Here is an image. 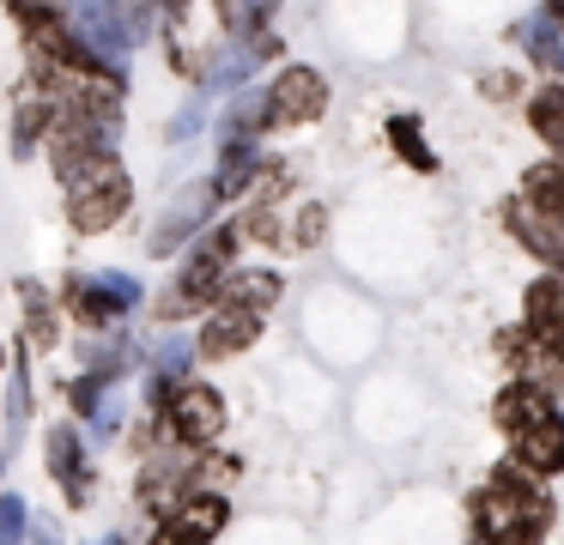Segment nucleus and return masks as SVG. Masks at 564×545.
Wrapping results in <instances>:
<instances>
[{
    "mask_svg": "<svg viewBox=\"0 0 564 545\" xmlns=\"http://www.w3.org/2000/svg\"><path fill=\"white\" fill-rule=\"evenodd\" d=\"M256 176H261V152H256V140H231V152H225V170L213 176V200H219V194H243Z\"/></svg>",
    "mask_w": 564,
    "mask_h": 545,
    "instance_id": "nucleus-17",
    "label": "nucleus"
},
{
    "mask_svg": "<svg viewBox=\"0 0 564 545\" xmlns=\"http://www.w3.org/2000/svg\"><path fill=\"white\" fill-rule=\"evenodd\" d=\"M164 412H171V430L183 436L188 448H207L213 436L225 430V400L213 394V388H200V382L176 388V400H171Z\"/></svg>",
    "mask_w": 564,
    "mask_h": 545,
    "instance_id": "nucleus-9",
    "label": "nucleus"
},
{
    "mask_svg": "<svg viewBox=\"0 0 564 545\" xmlns=\"http://www.w3.org/2000/svg\"><path fill=\"white\" fill-rule=\"evenodd\" d=\"M552 7H564V0H552Z\"/></svg>",
    "mask_w": 564,
    "mask_h": 545,
    "instance_id": "nucleus-33",
    "label": "nucleus"
},
{
    "mask_svg": "<svg viewBox=\"0 0 564 545\" xmlns=\"http://www.w3.org/2000/svg\"><path fill=\"white\" fill-rule=\"evenodd\" d=\"M516 36H522V48H528V55H534V67H546V73H558L564 67V43H558V31H552V19L546 24H522V31H516Z\"/></svg>",
    "mask_w": 564,
    "mask_h": 545,
    "instance_id": "nucleus-24",
    "label": "nucleus"
},
{
    "mask_svg": "<svg viewBox=\"0 0 564 545\" xmlns=\"http://www.w3.org/2000/svg\"><path fill=\"white\" fill-rule=\"evenodd\" d=\"M322 109H328V79H322L316 67H285L280 79H273L268 121H280V128H304V121H316Z\"/></svg>",
    "mask_w": 564,
    "mask_h": 545,
    "instance_id": "nucleus-6",
    "label": "nucleus"
},
{
    "mask_svg": "<svg viewBox=\"0 0 564 545\" xmlns=\"http://www.w3.org/2000/svg\"><path fill=\"white\" fill-rule=\"evenodd\" d=\"M225 521H231V503H225L219 491H195L183 509H171V515L152 527L147 545H213L225 533Z\"/></svg>",
    "mask_w": 564,
    "mask_h": 545,
    "instance_id": "nucleus-5",
    "label": "nucleus"
},
{
    "mask_svg": "<svg viewBox=\"0 0 564 545\" xmlns=\"http://www.w3.org/2000/svg\"><path fill=\"white\" fill-rule=\"evenodd\" d=\"M207 200H213V188H207V182H200V188H188L183 200L171 206V218H164V225L152 230V254H171L176 242H183L188 230L200 225V218H207Z\"/></svg>",
    "mask_w": 564,
    "mask_h": 545,
    "instance_id": "nucleus-15",
    "label": "nucleus"
},
{
    "mask_svg": "<svg viewBox=\"0 0 564 545\" xmlns=\"http://www.w3.org/2000/svg\"><path fill=\"white\" fill-rule=\"evenodd\" d=\"M98 545H122V539H98Z\"/></svg>",
    "mask_w": 564,
    "mask_h": 545,
    "instance_id": "nucleus-31",
    "label": "nucleus"
},
{
    "mask_svg": "<svg viewBox=\"0 0 564 545\" xmlns=\"http://www.w3.org/2000/svg\"><path fill=\"white\" fill-rule=\"evenodd\" d=\"M498 363H503V370H516V382L540 388V394H546V388H558V375H564L552 358H540L528 334H498Z\"/></svg>",
    "mask_w": 564,
    "mask_h": 545,
    "instance_id": "nucleus-13",
    "label": "nucleus"
},
{
    "mask_svg": "<svg viewBox=\"0 0 564 545\" xmlns=\"http://www.w3.org/2000/svg\"><path fill=\"white\" fill-rule=\"evenodd\" d=\"M188 363H195V346L188 339H164L159 358H152V382H171V375H183Z\"/></svg>",
    "mask_w": 564,
    "mask_h": 545,
    "instance_id": "nucleus-27",
    "label": "nucleus"
},
{
    "mask_svg": "<svg viewBox=\"0 0 564 545\" xmlns=\"http://www.w3.org/2000/svg\"><path fill=\"white\" fill-rule=\"evenodd\" d=\"M522 309H528L522 334L534 339V351L564 370V279H552V273L534 279V285H528V297H522Z\"/></svg>",
    "mask_w": 564,
    "mask_h": 545,
    "instance_id": "nucleus-7",
    "label": "nucleus"
},
{
    "mask_svg": "<svg viewBox=\"0 0 564 545\" xmlns=\"http://www.w3.org/2000/svg\"><path fill=\"white\" fill-rule=\"evenodd\" d=\"M498 424L510 430V448L522 460V472H564V418L540 388L510 382L498 394Z\"/></svg>",
    "mask_w": 564,
    "mask_h": 545,
    "instance_id": "nucleus-2",
    "label": "nucleus"
},
{
    "mask_svg": "<svg viewBox=\"0 0 564 545\" xmlns=\"http://www.w3.org/2000/svg\"><path fill=\"white\" fill-rule=\"evenodd\" d=\"M322 230H328V212H322V206H304L297 225H292V242H322Z\"/></svg>",
    "mask_w": 564,
    "mask_h": 545,
    "instance_id": "nucleus-29",
    "label": "nucleus"
},
{
    "mask_svg": "<svg viewBox=\"0 0 564 545\" xmlns=\"http://www.w3.org/2000/svg\"><path fill=\"white\" fill-rule=\"evenodd\" d=\"M50 472H55V484H67L74 503H86V491H91L86 448H79V436L67 430V424H55V430H50Z\"/></svg>",
    "mask_w": 564,
    "mask_h": 545,
    "instance_id": "nucleus-14",
    "label": "nucleus"
},
{
    "mask_svg": "<svg viewBox=\"0 0 564 545\" xmlns=\"http://www.w3.org/2000/svg\"><path fill=\"white\" fill-rule=\"evenodd\" d=\"M164 7H171V12H176V19H183V12H188V0H164Z\"/></svg>",
    "mask_w": 564,
    "mask_h": 545,
    "instance_id": "nucleus-30",
    "label": "nucleus"
},
{
    "mask_svg": "<svg viewBox=\"0 0 564 545\" xmlns=\"http://www.w3.org/2000/svg\"><path fill=\"white\" fill-rule=\"evenodd\" d=\"M0 467H7V460H0Z\"/></svg>",
    "mask_w": 564,
    "mask_h": 545,
    "instance_id": "nucleus-34",
    "label": "nucleus"
},
{
    "mask_svg": "<svg viewBox=\"0 0 564 545\" xmlns=\"http://www.w3.org/2000/svg\"><path fill=\"white\" fill-rule=\"evenodd\" d=\"M474 515H479L474 545H540V533L552 521V497L522 467H498L486 479V491H479Z\"/></svg>",
    "mask_w": 564,
    "mask_h": 545,
    "instance_id": "nucleus-1",
    "label": "nucleus"
},
{
    "mask_svg": "<svg viewBox=\"0 0 564 545\" xmlns=\"http://www.w3.org/2000/svg\"><path fill=\"white\" fill-rule=\"evenodd\" d=\"M134 303H140V285L128 273H98V279H74V285H67V309L91 327L116 321V315L134 309Z\"/></svg>",
    "mask_w": 564,
    "mask_h": 545,
    "instance_id": "nucleus-8",
    "label": "nucleus"
},
{
    "mask_svg": "<svg viewBox=\"0 0 564 545\" xmlns=\"http://www.w3.org/2000/svg\"><path fill=\"white\" fill-rule=\"evenodd\" d=\"M225 303H237V309H273L280 303V273H237V279H225Z\"/></svg>",
    "mask_w": 564,
    "mask_h": 545,
    "instance_id": "nucleus-20",
    "label": "nucleus"
},
{
    "mask_svg": "<svg viewBox=\"0 0 564 545\" xmlns=\"http://www.w3.org/2000/svg\"><path fill=\"white\" fill-rule=\"evenodd\" d=\"M389 140L401 145L406 157H413V170H437V157H431L425 140H419V121H413V116H394V121H389Z\"/></svg>",
    "mask_w": 564,
    "mask_h": 545,
    "instance_id": "nucleus-26",
    "label": "nucleus"
},
{
    "mask_svg": "<svg viewBox=\"0 0 564 545\" xmlns=\"http://www.w3.org/2000/svg\"><path fill=\"white\" fill-rule=\"evenodd\" d=\"M50 121H55L50 97H25V103H19V116H13V152H31V145H37V133L50 128Z\"/></svg>",
    "mask_w": 564,
    "mask_h": 545,
    "instance_id": "nucleus-23",
    "label": "nucleus"
},
{
    "mask_svg": "<svg viewBox=\"0 0 564 545\" xmlns=\"http://www.w3.org/2000/svg\"><path fill=\"white\" fill-rule=\"evenodd\" d=\"M195 467H200V460H188V455H159V460H147V472H140V503H147V509L176 503V497L195 484Z\"/></svg>",
    "mask_w": 564,
    "mask_h": 545,
    "instance_id": "nucleus-12",
    "label": "nucleus"
},
{
    "mask_svg": "<svg viewBox=\"0 0 564 545\" xmlns=\"http://www.w3.org/2000/svg\"><path fill=\"white\" fill-rule=\"evenodd\" d=\"M249 67H256V43H243V36H237V43L213 48V55L200 61V79H207V85H237Z\"/></svg>",
    "mask_w": 564,
    "mask_h": 545,
    "instance_id": "nucleus-21",
    "label": "nucleus"
},
{
    "mask_svg": "<svg viewBox=\"0 0 564 545\" xmlns=\"http://www.w3.org/2000/svg\"><path fill=\"white\" fill-rule=\"evenodd\" d=\"M273 7H280V0H219V19H225V31H237L249 43V36L273 19Z\"/></svg>",
    "mask_w": 564,
    "mask_h": 545,
    "instance_id": "nucleus-22",
    "label": "nucleus"
},
{
    "mask_svg": "<svg viewBox=\"0 0 564 545\" xmlns=\"http://www.w3.org/2000/svg\"><path fill=\"white\" fill-rule=\"evenodd\" d=\"M231 249H237V230H213V237L188 254L183 279H176V291L159 303V315H171V321H176V315H188L195 303H207L213 291L225 285V261H231Z\"/></svg>",
    "mask_w": 564,
    "mask_h": 545,
    "instance_id": "nucleus-4",
    "label": "nucleus"
},
{
    "mask_svg": "<svg viewBox=\"0 0 564 545\" xmlns=\"http://www.w3.org/2000/svg\"><path fill=\"white\" fill-rule=\"evenodd\" d=\"M25 539V497H0V545Z\"/></svg>",
    "mask_w": 564,
    "mask_h": 545,
    "instance_id": "nucleus-28",
    "label": "nucleus"
},
{
    "mask_svg": "<svg viewBox=\"0 0 564 545\" xmlns=\"http://www.w3.org/2000/svg\"><path fill=\"white\" fill-rule=\"evenodd\" d=\"M67 218H74V230H110L116 218L128 212V200H134V182H128V170L116 164V152H98L86 157L79 170H67Z\"/></svg>",
    "mask_w": 564,
    "mask_h": 545,
    "instance_id": "nucleus-3",
    "label": "nucleus"
},
{
    "mask_svg": "<svg viewBox=\"0 0 564 545\" xmlns=\"http://www.w3.org/2000/svg\"><path fill=\"white\" fill-rule=\"evenodd\" d=\"M528 121H534V133L558 152V164H564V91L558 85H546V91L528 97Z\"/></svg>",
    "mask_w": 564,
    "mask_h": 545,
    "instance_id": "nucleus-18",
    "label": "nucleus"
},
{
    "mask_svg": "<svg viewBox=\"0 0 564 545\" xmlns=\"http://www.w3.org/2000/svg\"><path fill=\"white\" fill-rule=\"evenodd\" d=\"M503 225H510V237L522 242L528 254H540V261L552 266V279H564V225L546 212H534L528 200H510L503 206Z\"/></svg>",
    "mask_w": 564,
    "mask_h": 545,
    "instance_id": "nucleus-10",
    "label": "nucleus"
},
{
    "mask_svg": "<svg viewBox=\"0 0 564 545\" xmlns=\"http://www.w3.org/2000/svg\"><path fill=\"white\" fill-rule=\"evenodd\" d=\"M268 128V91H243L231 103V121H225V133L231 140H249V133H261Z\"/></svg>",
    "mask_w": 564,
    "mask_h": 545,
    "instance_id": "nucleus-25",
    "label": "nucleus"
},
{
    "mask_svg": "<svg viewBox=\"0 0 564 545\" xmlns=\"http://www.w3.org/2000/svg\"><path fill=\"white\" fill-rule=\"evenodd\" d=\"M0 363H7V346H0Z\"/></svg>",
    "mask_w": 564,
    "mask_h": 545,
    "instance_id": "nucleus-32",
    "label": "nucleus"
},
{
    "mask_svg": "<svg viewBox=\"0 0 564 545\" xmlns=\"http://www.w3.org/2000/svg\"><path fill=\"white\" fill-rule=\"evenodd\" d=\"M256 334H261V315H256V309L219 303V309L207 315V327H200L195 351H200V358H237L243 346H256Z\"/></svg>",
    "mask_w": 564,
    "mask_h": 545,
    "instance_id": "nucleus-11",
    "label": "nucleus"
},
{
    "mask_svg": "<svg viewBox=\"0 0 564 545\" xmlns=\"http://www.w3.org/2000/svg\"><path fill=\"white\" fill-rule=\"evenodd\" d=\"M522 200L534 206V212H546V218H558L564 225V164H534L522 176Z\"/></svg>",
    "mask_w": 564,
    "mask_h": 545,
    "instance_id": "nucleus-16",
    "label": "nucleus"
},
{
    "mask_svg": "<svg viewBox=\"0 0 564 545\" xmlns=\"http://www.w3.org/2000/svg\"><path fill=\"white\" fill-rule=\"evenodd\" d=\"M19 297H25V327H31V346H62V327H55V303H50V291L37 285V279H25L19 285Z\"/></svg>",
    "mask_w": 564,
    "mask_h": 545,
    "instance_id": "nucleus-19",
    "label": "nucleus"
}]
</instances>
